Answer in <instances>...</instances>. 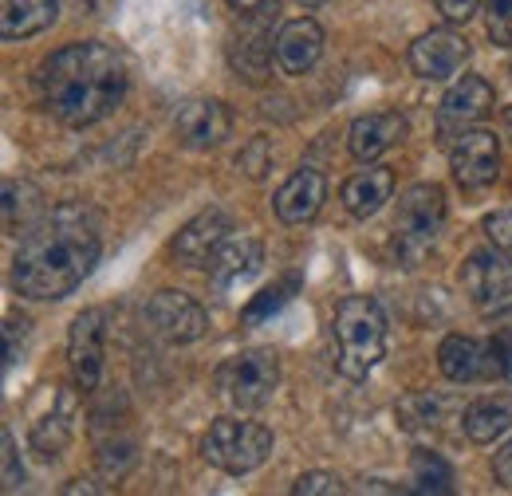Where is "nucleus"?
Masks as SVG:
<instances>
[{"label":"nucleus","mask_w":512,"mask_h":496,"mask_svg":"<svg viewBox=\"0 0 512 496\" xmlns=\"http://www.w3.org/2000/svg\"><path fill=\"white\" fill-rule=\"evenodd\" d=\"M229 233H233L229 213L213 205V209H201L193 221L182 225V233L174 237L170 252H174L186 268H209V264H213V256L221 252V245L229 241Z\"/></svg>","instance_id":"obj_12"},{"label":"nucleus","mask_w":512,"mask_h":496,"mask_svg":"<svg viewBox=\"0 0 512 496\" xmlns=\"http://www.w3.org/2000/svg\"><path fill=\"white\" fill-rule=\"evenodd\" d=\"M146 315H150L154 331H158L166 343H197V339L209 331V311L201 308L190 292H174V288L158 292V296L150 300Z\"/></svg>","instance_id":"obj_11"},{"label":"nucleus","mask_w":512,"mask_h":496,"mask_svg":"<svg viewBox=\"0 0 512 496\" xmlns=\"http://www.w3.org/2000/svg\"><path fill=\"white\" fill-rule=\"evenodd\" d=\"M44 193L24 182V178H8L4 182V229L8 237H24L40 217H44Z\"/></svg>","instance_id":"obj_23"},{"label":"nucleus","mask_w":512,"mask_h":496,"mask_svg":"<svg viewBox=\"0 0 512 496\" xmlns=\"http://www.w3.org/2000/svg\"><path fill=\"white\" fill-rule=\"evenodd\" d=\"M335 367L343 378L363 382L386 355V315L371 296H347L331 323Z\"/></svg>","instance_id":"obj_3"},{"label":"nucleus","mask_w":512,"mask_h":496,"mask_svg":"<svg viewBox=\"0 0 512 496\" xmlns=\"http://www.w3.org/2000/svg\"><path fill=\"white\" fill-rule=\"evenodd\" d=\"M36 99L40 107L64 126L103 123L130 87L127 60L99 40L67 44L36 67Z\"/></svg>","instance_id":"obj_2"},{"label":"nucleus","mask_w":512,"mask_h":496,"mask_svg":"<svg viewBox=\"0 0 512 496\" xmlns=\"http://www.w3.org/2000/svg\"><path fill=\"white\" fill-rule=\"evenodd\" d=\"M304 8H320V4H327V0H300Z\"/></svg>","instance_id":"obj_39"},{"label":"nucleus","mask_w":512,"mask_h":496,"mask_svg":"<svg viewBox=\"0 0 512 496\" xmlns=\"http://www.w3.org/2000/svg\"><path fill=\"white\" fill-rule=\"evenodd\" d=\"M505 126H509V134H512V107L505 111Z\"/></svg>","instance_id":"obj_40"},{"label":"nucleus","mask_w":512,"mask_h":496,"mask_svg":"<svg viewBox=\"0 0 512 496\" xmlns=\"http://www.w3.org/2000/svg\"><path fill=\"white\" fill-rule=\"evenodd\" d=\"M237 166H241L249 178H264V174H268V166H272V146H268V138H264V134L253 138V142L241 150Z\"/></svg>","instance_id":"obj_30"},{"label":"nucleus","mask_w":512,"mask_h":496,"mask_svg":"<svg viewBox=\"0 0 512 496\" xmlns=\"http://www.w3.org/2000/svg\"><path fill=\"white\" fill-rule=\"evenodd\" d=\"M60 16V0H4V20H0V36L4 40H28L40 36L56 24Z\"/></svg>","instance_id":"obj_22"},{"label":"nucleus","mask_w":512,"mask_h":496,"mask_svg":"<svg viewBox=\"0 0 512 496\" xmlns=\"http://www.w3.org/2000/svg\"><path fill=\"white\" fill-rule=\"evenodd\" d=\"M461 426H465V437L473 445H493L497 437H505L512 430V402L509 398H481L465 410Z\"/></svg>","instance_id":"obj_24"},{"label":"nucleus","mask_w":512,"mask_h":496,"mask_svg":"<svg viewBox=\"0 0 512 496\" xmlns=\"http://www.w3.org/2000/svg\"><path fill=\"white\" fill-rule=\"evenodd\" d=\"M453 414H457V402L434 390H422L398 402V418L406 430H442L446 422H453Z\"/></svg>","instance_id":"obj_25"},{"label":"nucleus","mask_w":512,"mask_h":496,"mask_svg":"<svg viewBox=\"0 0 512 496\" xmlns=\"http://www.w3.org/2000/svg\"><path fill=\"white\" fill-rule=\"evenodd\" d=\"M75 414H79L75 394H71V390H56V406L32 422V430H28V445H32L44 461L60 457L67 445H71V434H75Z\"/></svg>","instance_id":"obj_19"},{"label":"nucleus","mask_w":512,"mask_h":496,"mask_svg":"<svg viewBox=\"0 0 512 496\" xmlns=\"http://www.w3.org/2000/svg\"><path fill=\"white\" fill-rule=\"evenodd\" d=\"M292 493L296 496H335V493H343V485H339L335 473H304V477L292 485Z\"/></svg>","instance_id":"obj_32"},{"label":"nucleus","mask_w":512,"mask_h":496,"mask_svg":"<svg viewBox=\"0 0 512 496\" xmlns=\"http://www.w3.org/2000/svg\"><path fill=\"white\" fill-rule=\"evenodd\" d=\"M67 363L79 390H99L107 367V308H83L71 319Z\"/></svg>","instance_id":"obj_8"},{"label":"nucleus","mask_w":512,"mask_h":496,"mask_svg":"<svg viewBox=\"0 0 512 496\" xmlns=\"http://www.w3.org/2000/svg\"><path fill=\"white\" fill-rule=\"evenodd\" d=\"M446 225V193L434 182H418L398 197V217H394V252L406 268H414L430 245L442 237Z\"/></svg>","instance_id":"obj_4"},{"label":"nucleus","mask_w":512,"mask_h":496,"mask_svg":"<svg viewBox=\"0 0 512 496\" xmlns=\"http://www.w3.org/2000/svg\"><path fill=\"white\" fill-rule=\"evenodd\" d=\"M201 457L229 477H245L272 457V430L245 418H217L201 441Z\"/></svg>","instance_id":"obj_5"},{"label":"nucleus","mask_w":512,"mask_h":496,"mask_svg":"<svg viewBox=\"0 0 512 496\" xmlns=\"http://www.w3.org/2000/svg\"><path fill=\"white\" fill-rule=\"evenodd\" d=\"M327 201V178L320 170H296L284 186L276 189L272 209L284 225H308Z\"/></svg>","instance_id":"obj_16"},{"label":"nucleus","mask_w":512,"mask_h":496,"mask_svg":"<svg viewBox=\"0 0 512 496\" xmlns=\"http://www.w3.org/2000/svg\"><path fill=\"white\" fill-rule=\"evenodd\" d=\"M268 60H272L268 28H249V32H241V40L233 44V67H237L249 83H264V79H268Z\"/></svg>","instance_id":"obj_26"},{"label":"nucleus","mask_w":512,"mask_h":496,"mask_svg":"<svg viewBox=\"0 0 512 496\" xmlns=\"http://www.w3.org/2000/svg\"><path fill=\"white\" fill-rule=\"evenodd\" d=\"M390 193H394V174H390L386 166H367V170L351 174V178L343 182V189H339L347 213L359 217V221L375 217L386 201H390Z\"/></svg>","instance_id":"obj_20"},{"label":"nucleus","mask_w":512,"mask_h":496,"mask_svg":"<svg viewBox=\"0 0 512 496\" xmlns=\"http://www.w3.org/2000/svg\"><path fill=\"white\" fill-rule=\"evenodd\" d=\"M497 343H501V351H505V378H512V319H509V327H501Z\"/></svg>","instance_id":"obj_36"},{"label":"nucleus","mask_w":512,"mask_h":496,"mask_svg":"<svg viewBox=\"0 0 512 496\" xmlns=\"http://www.w3.org/2000/svg\"><path fill=\"white\" fill-rule=\"evenodd\" d=\"M485 32L493 44H512V0H485Z\"/></svg>","instance_id":"obj_29"},{"label":"nucleus","mask_w":512,"mask_h":496,"mask_svg":"<svg viewBox=\"0 0 512 496\" xmlns=\"http://www.w3.org/2000/svg\"><path fill=\"white\" fill-rule=\"evenodd\" d=\"M276 386H280V359L268 347H249V351L225 359V367L217 371V390L245 414L264 410L272 402Z\"/></svg>","instance_id":"obj_6"},{"label":"nucleus","mask_w":512,"mask_h":496,"mask_svg":"<svg viewBox=\"0 0 512 496\" xmlns=\"http://www.w3.org/2000/svg\"><path fill=\"white\" fill-rule=\"evenodd\" d=\"M438 367L449 382H485V378H505V351L501 343H481L473 335H449L438 347Z\"/></svg>","instance_id":"obj_9"},{"label":"nucleus","mask_w":512,"mask_h":496,"mask_svg":"<svg viewBox=\"0 0 512 496\" xmlns=\"http://www.w3.org/2000/svg\"><path fill=\"white\" fill-rule=\"evenodd\" d=\"M493 83L481 79V75H465L461 83H453L442 99V111H438V134L442 138H457L465 134L473 123H481L489 111H493Z\"/></svg>","instance_id":"obj_14"},{"label":"nucleus","mask_w":512,"mask_h":496,"mask_svg":"<svg viewBox=\"0 0 512 496\" xmlns=\"http://www.w3.org/2000/svg\"><path fill=\"white\" fill-rule=\"evenodd\" d=\"M402 138H406V119L398 111H375V115H363V119L351 123L347 150L359 162H375V158H383L390 146H398Z\"/></svg>","instance_id":"obj_18"},{"label":"nucleus","mask_w":512,"mask_h":496,"mask_svg":"<svg viewBox=\"0 0 512 496\" xmlns=\"http://www.w3.org/2000/svg\"><path fill=\"white\" fill-rule=\"evenodd\" d=\"M410 485L414 493H438L446 496L453 493V469H449L446 457L430 453V449H418L410 457Z\"/></svg>","instance_id":"obj_27"},{"label":"nucleus","mask_w":512,"mask_h":496,"mask_svg":"<svg viewBox=\"0 0 512 496\" xmlns=\"http://www.w3.org/2000/svg\"><path fill=\"white\" fill-rule=\"evenodd\" d=\"M493 477H497L505 489H512V441L493 457Z\"/></svg>","instance_id":"obj_35"},{"label":"nucleus","mask_w":512,"mask_h":496,"mask_svg":"<svg viewBox=\"0 0 512 496\" xmlns=\"http://www.w3.org/2000/svg\"><path fill=\"white\" fill-rule=\"evenodd\" d=\"M461 288L477 311L512 308V252L489 245L465 256L461 264Z\"/></svg>","instance_id":"obj_7"},{"label":"nucleus","mask_w":512,"mask_h":496,"mask_svg":"<svg viewBox=\"0 0 512 496\" xmlns=\"http://www.w3.org/2000/svg\"><path fill=\"white\" fill-rule=\"evenodd\" d=\"M485 237H489L497 248L512 252V209H501V213L485 217Z\"/></svg>","instance_id":"obj_33"},{"label":"nucleus","mask_w":512,"mask_h":496,"mask_svg":"<svg viewBox=\"0 0 512 496\" xmlns=\"http://www.w3.org/2000/svg\"><path fill=\"white\" fill-rule=\"evenodd\" d=\"M323 56V28L312 16L288 20L276 36V67L284 75H308Z\"/></svg>","instance_id":"obj_17"},{"label":"nucleus","mask_w":512,"mask_h":496,"mask_svg":"<svg viewBox=\"0 0 512 496\" xmlns=\"http://www.w3.org/2000/svg\"><path fill=\"white\" fill-rule=\"evenodd\" d=\"M99 221L87 205L67 201L44 213L12 256V288L24 300H64L99 264Z\"/></svg>","instance_id":"obj_1"},{"label":"nucleus","mask_w":512,"mask_h":496,"mask_svg":"<svg viewBox=\"0 0 512 496\" xmlns=\"http://www.w3.org/2000/svg\"><path fill=\"white\" fill-rule=\"evenodd\" d=\"M469 60V40L457 36L453 28H430L426 36H418L410 44V67L414 75L430 79V83H442V79H453Z\"/></svg>","instance_id":"obj_13"},{"label":"nucleus","mask_w":512,"mask_h":496,"mask_svg":"<svg viewBox=\"0 0 512 496\" xmlns=\"http://www.w3.org/2000/svg\"><path fill=\"white\" fill-rule=\"evenodd\" d=\"M260 264H264V245L256 237H229L221 245V252L213 256L209 276H213L217 288H233V284L249 280Z\"/></svg>","instance_id":"obj_21"},{"label":"nucleus","mask_w":512,"mask_h":496,"mask_svg":"<svg viewBox=\"0 0 512 496\" xmlns=\"http://www.w3.org/2000/svg\"><path fill=\"white\" fill-rule=\"evenodd\" d=\"M0 449H4V477H0V485H4V493H16L24 485V465H20L16 441H12L8 430H0Z\"/></svg>","instance_id":"obj_31"},{"label":"nucleus","mask_w":512,"mask_h":496,"mask_svg":"<svg viewBox=\"0 0 512 496\" xmlns=\"http://www.w3.org/2000/svg\"><path fill=\"white\" fill-rule=\"evenodd\" d=\"M434 4H438V12L446 16L449 24H465V20L477 12L481 0H434Z\"/></svg>","instance_id":"obj_34"},{"label":"nucleus","mask_w":512,"mask_h":496,"mask_svg":"<svg viewBox=\"0 0 512 496\" xmlns=\"http://www.w3.org/2000/svg\"><path fill=\"white\" fill-rule=\"evenodd\" d=\"M296 276H288V280H280V284H272V288H264L260 296H253V304L245 308V323H260V319H268L272 311H280L288 304V296L296 292Z\"/></svg>","instance_id":"obj_28"},{"label":"nucleus","mask_w":512,"mask_h":496,"mask_svg":"<svg viewBox=\"0 0 512 496\" xmlns=\"http://www.w3.org/2000/svg\"><path fill=\"white\" fill-rule=\"evenodd\" d=\"M174 134L186 150H217L233 134V115L221 99H193L178 111Z\"/></svg>","instance_id":"obj_15"},{"label":"nucleus","mask_w":512,"mask_h":496,"mask_svg":"<svg viewBox=\"0 0 512 496\" xmlns=\"http://www.w3.org/2000/svg\"><path fill=\"white\" fill-rule=\"evenodd\" d=\"M449 170L461 189H485L501 174V142L489 130H465L449 146Z\"/></svg>","instance_id":"obj_10"},{"label":"nucleus","mask_w":512,"mask_h":496,"mask_svg":"<svg viewBox=\"0 0 512 496\" xmlns=\"http://www.w3.org/2000/svg\"><path fill=\"white\" fill-rule=\"evenodd\" d=\"M268 0H229V8H237V12H256V8H264Z\"/></svg>","instance_id":"obj_37"},{"label":"nucleus","mask_w":512,"mask_h":496,"mask_svg":"<svg viewBox=\"0 0 512 496\" xmlns=\"http://www.w3.org/2000/svg\"><path fill=\"white\" fill-rule=\"evenodd\" d=\"M87 4H99V0H87Z\"/></svg>","instance_id":"obj_41"},{"label":"nucleus","mask_w":512,"mask_h":496,"mask_svg":"<svg viewBox=\"0 0 512 496\" xmlns=\"http://www.w3.org/2000/svg\"><path fill=\"white\" fill-rule=\"evenodd\" d=\"M64 493H103L99 485H91V481H75V485H67Z\"/></svg>","instance_id":"obj_38"}]
</instances>
